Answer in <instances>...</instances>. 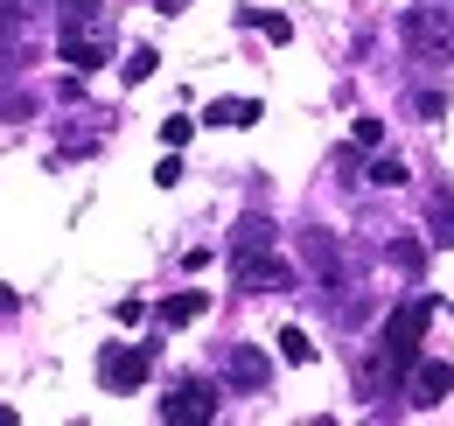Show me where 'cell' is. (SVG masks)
I'll use <instances>...</instances> for the list:
<instances>
[{"label": "cell", "mask_w": 454, "mask_h": 426, "mask_svg": "<svg viewBox=\"0 0 454 426\" xmlns=\"http://www.w3.org/2000/svg\"><path fill=\"white\" fill-rule=\"evenodd\" d=\"M434 294H412V301H398L392 321H385V335H378V377L385 384H405L412 364L427 357V321H434Z\"/></svg>", "instance_id": "cell-1"}, {"label": "cell", "mask_w": 454, "mask_h": 426, "mask_svg": "<svg viewBox=\"0 0 454 426\" xmlns=\"http://www.w3.org/2000/svg\"><path fill=\"white\" fill-rule=\"evenodd\" d=\"M398 36H405L412 63H454V14L448 7H405Z\"/></svg>", "instance_id": "cell-2"}, {"label": "cell", "mask_w": 454, "mask_h": 426, "mask_svg": "<svg viewBox=\"0 0 454 426\" xmlns=\"http://www.w3.org/2000/svg\"><path fill=\"white\" fill-rule=\"evenodd\" d=\"M147 371H154V343H106V350H98V384H106L113 398L140 391Z\"/></svg>", "instance_id": "cell-3"}, {"label": "cell", "mask_w": 454, "mask_h": 426, "mask_svg": "<svg viewBox=\"0 0 454 426\" xmlns=\"http://www.w3.org/2000/svg\"><path fill=\"white\" fill-rule=\"evenodd\" d=\"M161 420L168 426H196V420H217V384L210 377H182L168 398H161Z\"/></svg>", "instance_id": "cell-4"}, {"label": "cell", "mask_w": 454, "mask_h": 426, "mask_svg": "<svg viewBox=\"0 0 454 426\" xmlns=\"http://www.w3.org/2000/svg\"><path fill=\"white\" fill-rule=\"evenodd\" d=\"M405 391H412V406L427 413V406H441V398H448V391H454V371H448V364H441V357H434V364L419 357V364H412V377H405Z\"/></svg>", "instance_id": "cell-5"}, {"label": "cell", "mask_w": 454, "mask_h": 426, "mask_svg": "<svg viewBox=\"0 0 454 426\" xmlns=\"http://www.w3.org/2000/svg\"><path fill=\"white\" fill-rule=\"evenodd\" d=\"M106 56H113V43H106L98 28H63V63H70L77 77H84V70H98Z\"/></svg>", "instance_id": "cell-6"}, {"label": "cell", "mask_w": 454, "mask_h": 426, "mask_svg": "<svg viewBox=\"0 0 454 426\" xmlns=\"http://www.w3.org/2000/svg\"><path fill=\"white\" fill-rule=\"evenodd\" d=\"M224 377L238 384V391H266V377H273V364L252 350V343H231V357H224Z\"/></svg>", "instance_id": "cell-7"}, {"label": "cell", "mask_w": 454, "mask_h": 426, "mask_svg": "<svg viewBox=\"0 0 454 426\" xmlns=\"http://www.w3.org/2000/svg\"><path fill=\"white\" fill-rule=\"evenodd\" d=\"M154 315H161V328H189V321L210 315V294H203V287H182V294H168Z\"/></svg>", "instance_id": "cell-8"}, {"label": "cell", "mask_w": 454, "mask_h": 426, "mask_svg": "<svg viewBox=\"0 0 454 426\" xmlns=\"http://www.w3.org/2000/svg\"><path fill=\"white\" fill-rule=\"evenodd\" d=\"M259 252H273V217H238V231H231V259H259Z\"/></svg>", "instance_id": "cell-9"}, {"label": "cell", "mask_w": 454, "mask_h": 426, "mask_svg": "<svg viewBox=\"0 0 454 426\" xmlns=\"http://www.w3.org/2000/svg\"><path fill=\"white\" fill-rule=\"evenodd\" d=\"M259 119H266L259 99H217V106L203 112V126H259Z\"/></svg>", "instance_id": "cell-10"}, {"label": "cell", "mask_w": 454, "mask_h": 426, "mask_svg": "<svg viewBox=\"0 0 454 426\" xmlns=\"http://www.w3.org/2000/svg\"><path fill=\"white\" fill-rule=\"evenodd\" d=\"M238 21H245V28H259L266 43H294V21H286V14H259V7H245Z\"/></svg>", "instance_id": "cell-11"}, {"label": "cell", "mask_w": 454, "mask_h": 426, "mask_svg": "<svg viewBox=\"0 0 454 426\" xmlns=\"http://www.w3.org/2000/svg\"><path fill=\"white\" fill-rule=\"evenodd\" d=\"M434 238L454 245V189H448V182H434Z\"/></svg>", "instance_id": "cell-12"}, {"label": "cell", "mask_w": 454, "mask_h": 426, "mask_svg": "<svg viewBox=\"0 0 454 426\" xmlns=\"http://www.w3.org/2000/svg\"><path fill=\"white\" fill-rule=\"evenodd\" d=\"M273 343H280V357H286V364H315V335H308V328H280Z\"/></svg>", "instance_id": "cell-13"}, {"label": "cell", "mask_w": 454, "mask_h": 426, "mask_svg": "<svg viewBox=\"0 0 454 426\" xmlns=\"http://www.w3.org/2000/svg\"><path fill=\"white\" fill-rule=\"evenodd\" d=\"M371 182H378V189H405V182H412V168H405V161H371Z\"/></svg>", "instance_id": "cell-14"}, {"label": "cell", "mask_w": 454, "mask_h": 426, "mask_svg": "<svg viewBox=\"0 0 454 426\" xmlns=\"http://www.w3.org/2000/svg\"><path fill=\"white\" fill-rule=\"evenodd\" d=\"M63 7V28H91L98 21V0H57Z\"/></svg>", "instance_id": "cell-15"}, {"label": "cell", "mask_w": 454, "mask_h": 426, "mask_svg": "<svg viewBox=\"0 0 454 426\" xmlns=\"http://www.w3.org/2000/svg\"><path fill=\"white\" fill-rule=\"evenodd\" d=\"M154 63H161L154 50H133L126 63H119V70H126V84H147V77H154Z\"/></svg>", "instance_id": "cell-16"}, {"label": "cell", "mask_w": 454, "mask_h": 426, "mask_svg": "<svg viewBox=\"0 0 454 426\" xmlns=\"http://www.w3.org/2000/svg\"><path fill=\"white\" fill-rule=\"evenodd\" d=\"M161 140H168V147H189V140H196V119H189V112L161 119Z\"/></svg>", "instance_id": "cell-17"}, {"label": "cell", "mask_w": 454, "mask_h": 426, "mask_svg": "<svg viewBox=\"0 0 454 426\" xmlns=\"http://www.w3.org/2000/svg\"><path fill=\"white\" fill-rule=\"evenodd\" d=\"M412 112L434 126V119H448V91H412Z\"/></svg>", "instance_id": "cell-18"}, {"label": "cell", "mask_w": 454, "mask_h": 426, "mask_svg": "<svg viewBox=\"0 0 454 426\" xmlns=\"http://www.w3.org/2000/svg\"><path fill=\"white\" fill-rule=\"evenodd\" d=\"M392 266L419 272V266H427V245H419V238H398V245H392Z\"/></svg>", "instance_id": "cell-19"}, {"label": "cell", "mask_w": 454, "mask_h": 426, "mask_svg": "<svg viewBox=\"0 0 454 426\" xmlns=\"http://www.w3.org/2000/svg\"><path fill=\"white\" fill-rule=\"evenodd\" d=\"M349 133H356V147H385V119H371V112H364Z\"/></svg>", "instance_id": "cell-20"}, {"label": "cell", "mask_w": 454, "mask_h": 426, "mask_svg": "<svg viewBox=\"0 0 454 426\" xmlns=\"http://www.w3.org/2000/svg\"><path fill=\"white\" fill-rule=\"evenodd\" d=\"M113 315H119V321H126V328H133V321H140V315H147V301H140V294H126V301H119V308H113Z\"/></svg>", "instance_id": "cell-21"}, {"label": "cell", "mask_w": 454, "mask_h": 426, "mask_svg": "<svg viewBox=\"0 0 454 426\" xmlns=\"http://www.w3.org/2000/svg\"><path fill=\"white\" fill-rule=\"evenodd\" d=\"M14 36H21V14H14V7L0 0V43H14Z\"/></svg>", "instance_id": "cell-22"}, {"label": "cell", "mask_w": 454, "mask_h": 426, "mask_svg": "<svg viewBox=\"0 0 454 426\" xmlns=\"http://www.w3.org/2000/svg\"><path fill=\"white\" fill-rule=\"evenodd\" d=\"M147 7H161V14H182V7H189V0H147Z\"/></svg>", "instance_id": "cell-23"}, {"label": "cell", "mask_w": 454, "mask_h": 426, "mask_svg": "<svg viewBox=\"0 0 454 426\" xmlns=\"http://www.w3.org/2000/svg\"><path fill=\"white\" fill-rule=\"evenodd\" d=\"M0 315H14V287H0Z\"/></svg>", "instance_id": "cell-24"}]
</instances>
